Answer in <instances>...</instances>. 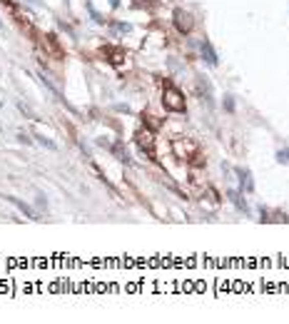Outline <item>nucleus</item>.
Masks as SVG:
<instances>
[{"label": "nucleus", "mask_w": 289, "mask_h": 324, "mask_svg": "<svg viewBox=\"0 0 289 324\" xmlns=\"http://www.w3.org/2000/svg\"><path fill=\"white\" fill-rule=\"evenodd\" d=\"M5 200H8V202H10V205H15V207H18V210L23 212V214H25V217H30V220H38V217H35V212L30 210V207H28V205H25V202H20L18 197H5Z\"/></svg>", "instance_id": "nucleus-6"}, {"label": "nucleus", "mask_w": 289, "mask_h": 324, "mask_svg": "<svg viewBox=\"0 0 289 324\" xmlns=\"http://www.w3.org/2000/svg\"><path fill=\"white\" fill-rule=\"evenodd\" d=\"M162 105L170 113H185V95L174 88V85H165V95H162Z\"/></svg>", "instance_id": "nucleus-2"}, {"label": "nucleus", "mask_w": 289, "mask_h": 324, "mask_svg": "<svg viewBox=\"0 0 289 324\" xmlns=\"http://www.w3.org/2000/svg\"><path fill=\"white\" fill-rule=\"evenodd\" d=\"M28 3H33V5H40V3H42V0H28Z\"/></svg>", "instance_id": "nucleus-14"}, {"label": "nucleus", "mask_w": 289, "mask_h": 324, "mask_svg": "<svg viewBox=\"0 0 289 324\" xmlns=\"http://www.w3.org/2000/svg\"><path fill=\"white\" fill-rule=\"evenodd\" d=\"M35 137H38V142H40V145H45L48 150H58V145H55V142H50V140H45L42 135H35Z\"/></svg>", "instance_id": "nucleus-11"}, {"label": "nucleus", "mask_w": 289, "mask_h": 324, "mask_svg": "<svg viewBox=\"0 0 289 324\" xmlns=\"http://www.w3.org/2000/svg\"><path fill=\"white\" fill-rule=\"evenodd\" d=\"M174 28L182 33V35H187V33H192L194 28V18L187 13V10H182V8H177L174 10Z\"/></svg>", "instance_id": "nucleus-3"}, {"label": "nucleus", "mask_w": 289, "mask_h": 324, "mask_svg": "<svg viewBox=\"0 0 289 324\" xmlns=\"http://www.w3.org/2000/svg\"><path fill=\"white\" fill-rule=\"evenodd\" d=\"M45 42H48V48H50V50H53V55L58 57H65V53H62V48H60V42H58V38H55V35H45Z\"/></svg>", "instance_id": "nucleus-7"}, {"label": "nucleus", "mask_w": 289, "mask_h": 324, "mask_svg": "<svg viewBox=\"0 0 289 324\" xmlns=\"http://www.w3.org/2000/svg\"><path fill=\"white\" fill-rule=\"evenodd\" d=\"M137 142H140V147H142V150L147 147V150L152 153V147H154V137H152V130H140V133H137Z\"/></svg>", "instance_id": "nucleus-4"}, {"label": "nucleus", "mask_w": 289, "mask_h": 324, "mask_svg": "<svg viewBox=\"0 0 289 324\" xmlns=\"http://www.w3.org/2000/svg\"><path fill=\"white\" fill-rule=\"evenodd\" d=\"M230 200L234 202V207H237L239 212H247V210H250V207H247V202L242 200V195H239L237 190H232V192H230Z\"/></svg>", "instance_id": "nucleus-9"}, {"label": "nucleus", "mask_w": 289, "mask_h": 324, "mask_svg": "<svg viewBox=\"0 0 289 324\" xmlns=\"http://www.w3.org/2000/svg\"><path fill=\"white\" fill-rule=\"evenodd\" d=\"M172 150L174 155L180 157V160H187V162H192V165H202V155H199V147H197V142H192V140H174L172 142Z\"/></svg>", "instance_id": "nucleus-1"}, {"label": "nucleus", "mask_w": 289, "mask_h": 324, "mask_svg": "<svg viewBox=\"0 0 289 324\" xmlns=\"http://www.w3.org/2000/svg\"><path fill=\"white\" fill-rule=\"evenodd\" d=\"M277 160H279V162H287V165H289V150H279V153H277Z\"/></svg>", "instance_id": "nucleus-12"}, {"label": "nucleus", "mask_w": 289, "mask_h": 324, "mask_svg": "<svg viewBox=\"0 0 289 324\" xmlns=\"http://www.w3.org/2000/svg\"><path fill=\"white\" fill-rule=\"evenodd\" d=\"M0 28H3V20H0Z\"/></svg>", "instance_id": "nucleus-15"}, {"label": "nucleus", "mask_w": 289, "mask_h": 324, "mask_svg": "<svg viewBox=\"0 0 289 324\" xmlns=\"http://www.w3.org/2000/svg\"><path fill=\"white\" fill-rule=\"evenodd\" d=\"M237 175H239V182H242V187H244V190H247V192L254 190V182H252L250 170H237Z\"/></svg>", "instance_id": "nucleus-8"}, {"label": "nucleus", "mask_w": 289, "mask_h": 324, "mask_svg": "<svg viewBox=\"0 0 289 324\" xmlns=\"http://www.w3.org/2000/svg\"><path fill=\"white\" fill-rule=\"evenodd\" d=\"M225 107H227V110H234V100H232V97H227V100H225Z\"/></svg>", "instance_id": "nucleus-13"}, {"label": "nucleus", "mask_w": 289, "mask_h": 324, "mask_svg": "<svg viewBox=\"0 0 289 324\" xmlns=\"http://www.w3.org/2000/svg\"><path fill=\"white\" fill-rule=\"evenodd\" d=\"M199 50H202V57L207 60V65H217V53L212 50V45L205 40V42H199Z\"/></svg>", "instance_id": "nucleus-5"}, {"label": "nucleus", "mask_w": 289, "mask_h": 324, "mask_svg": "<svg viewBox=\"0 0 289 324\" xmlns=\"http://www.w3.org/2000/svg\"><path fill=\"white\" fill-rule=\"evenodd\" d=\"M110 150H113V153L117 155V160H122V162H130V157H127V153L122 150V145H113Z\"/></svg>", "instance_id": "nucleus-10"}]
</instances>
